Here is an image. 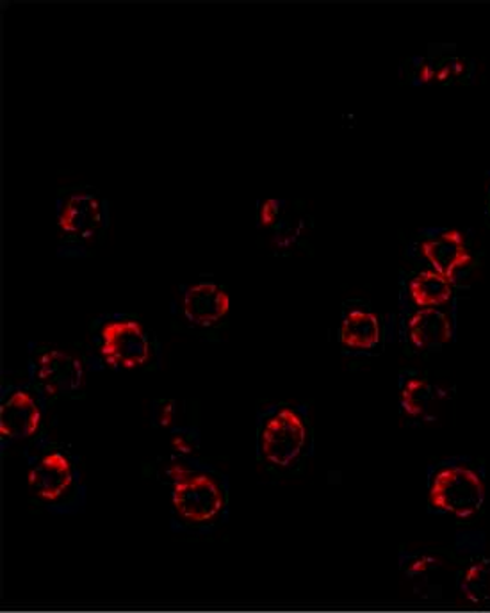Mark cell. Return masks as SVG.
I'll list each match as a JSON object with an SVG mask.
<instances>
[{"label": "cell", "instance_id": "cell-1", "mask_svg": "<svg viewBox=\"0 0 490 613\" xmlns=\"http://www.w3.org/2000/svg\"><path fill=\"white\" fill-rule=\"evenodd\" d=\"M163 476L178 522L191 528H211L225 517L229 491L217 474L172 459L164 465Z\"/></svg>", "mask_w": 490, "mask_h": 613}, {"label": "cell", "instance_id": "cell-2", "mask_svg": "<svg viewBox=\"0 0 490 613\" xmlns=\"http://www.w3.org/2000/svg\"><path fill=\"white\" fill-rule=\"evenodd\" d=\"M311 449L308 423L293 406L280 405L262 415L255 434L257 462L277 479L299 473Z\"/></svg>", "mask_w": 490, "mask_h": 613}, {"label": "cell", "instance_id": "cell-3", "mask_svg": "<svg viewBox=\"0 0 490 613\" xmlns=\"http://www.w3.org/2000/svg\"><path fill=\"white\" fill-rule=\"evenodd\" d=\"M27 487L33 502L44 507L72 505L79 494V471L70 451L56 443L36 451L27 469Z\"/></svg>", "mask_w": 490, "mask_h": 613}, {"label": "cell", "instance_id": "cell-4", "mask_svg": "<svg viewBox=\"0 0 490 613\" xmlns=\"http://www.w3.org/2000/svg\"><path fill=\"white\" fill-rule=\"evenodd\" d=\"M98 355L113 369H138L152 358V339L138 319L121 316L107 319L96 338Z\"/></svg>", "mask_w": 490, "mask_h": 613}, {"label": "cell", "instance_id": "cell-5", "mask_svg": "<svg viewBox=\"0 0 490 613\" xmlns=\"http://www.w3.org/2000/svg\"><path fill=\"white\" fill-rule=\"evenodd\" d=\"M486 487L472 469L450 465L439 471L430 483V505L439 512L469 519L480 512Z\"/></svg>", "mask_w": 490, "mask_h": 613}, {"label": "cell", "instance_id": "cell-6", "mask_svg": "<svg viewBox=\"0 0 490 613\" xmlns=\"http://www.w3.org/2000/svg\"><path fill=\"white\" fill-rule=\"evenodd\" d=\"M34 389L48 400L78 397L84 384V367L72 353L63 350H39L31 363Z\"/></svg>", "mask_w": 490, "mask_h": 613}, {"label": "cell", "instance_id": "cell-7", "mask_svg": "<svg viewBox=\"0 0 490 613\" xmlns=\"http://www.w3.org/2000/svg\"><path fill=\"white\" fill-rule=\"evenodd\" d=\"M44 434V412L38 400L24 389L4 392L0 403V437L2 445L31 446Z\"/></svg>", "mask_w": 490, "mask_h": 613}, {"label": "cell", "instance_id": "cell-8", "mask_svg": "<svg viewBox=\"0 0 490 613\" xmlns=\"http://www.w3.org/2000/svg\"><path fill=\"white\" fill-rule=\"evenodd\" d=\"M231 310V296L222 285L203 281L191 285L183 298V315L195 329H217Z\"/></svg>", "mask_w": 490, "mask_h": 613}, {"label": "cell", "instance_id": "cell-9", "mask_svg": "<svg viewBox=\"0 0 490 613\" xmlns=\"http://www.w3.org/2000/svg\"><path fill=\"white\" fill-rule=\"evenodd\" d=\"M104 222L101 200L90 191L73 193L59 214V233L72 243L92 241Z\"/></svg>", "mask_w": 490, "mask_h": 613}, {"label": "cell", "instance_id": "cell-10", "mask_svg": "<svg viewBox=\"0 0 490 613\" xmlns=\"http://www.w3.org/2000/svg\"><path fill=\"white\" fill-rule=\"evenodd\" d=\"M421 251L424 259L433 266V271H438L452 282L455 273L471 262L466 239L458 231H444L438 236L424 239L421 243Z\"/></svg>", "mask_w": 490, "mask_h": 613}, {"label": "cell", "instance_id": "cell-11", "mask_svg": "<svg viewBox=\"0 0 490 613\" xmlns=\"http://www.w3.org/2000/svg\"><path fill=\"white\" fill-rule=\"evenodd\" d=\"M401 409L413 420L432 421L446 405V392L424 378H409L401 387Z\"/></svg>", "mask_w": 490, "mask_h": 613}, {"label": "cell", "instance_id": "cell-12", "mask_svg": "<svg viewBox=\"0 0 490 613\" xmlns=\"http://www.w3.org/2000/svg\"><path fill=\"white\" fill-rule=\"evenodd\" d=\"M452 319L438 307L418 310L407 325L410 344L418 350L443 346L452 339Z\"/></svg>", "mask_w": 490, "mask_h": 613}, {"label": "cell", "instance_id": "cell-13", "mask_svg": "<svg viewBox=\"0 0 490 613\" xmlns=\"http://www.w3.org/2000/svg\"><path fill=\"white\" fill-rule=\"evenodd\" d=\"M339 338L342 346L353 352L375 350L382 341V323L378 316L362 307L348 310L341 321Z\"/></svg>", "mask_w": 490, "mask_h": 613}, {"label": "cell", "instance_id": "cell-14", "mask_svg": "<svg viewBox=\"0 0 490 613\" xmlns=\"http://www.w3.org/2000/svg\"><path fill=\"white\" fill-rule=\"evenodd\" d=\"M453 282L438 271H423L409 282V296L421 309L441 307L452 299Z\"/></svg>", "mask_w": 490, "mask_h": 613}, {"label": "cell", "instance_id": "cell-15", "mask_svg": "<svg viewBox=\"0 0 490 613\" xmlns=\"http://www.w3.org/2000/svg\"><path fill=\"white\" fill-rule=\"evenodd\" d=\"M464 68H466V64L460 59H447L443 64L435 67V79L450 81V79L458 78L464 73Z\"/></svg>", "mask_w": 490, "mask_h": 613}, {"label": "cell", "instance_id": "cell-16", "mask_svg": "<svg viewBox=\"0 0 490 613\" xmlns=\"http://www.w3.org/2000/svg\"><path fill=\"white\" fill-rule=\"evenodd\" d=\"M419 79H421L423 83L435 79V67H432V64H424V67L421 68V72H419Z\"/></svg>", "mask_w": 490, "mask_h": 613}]
</instances>
